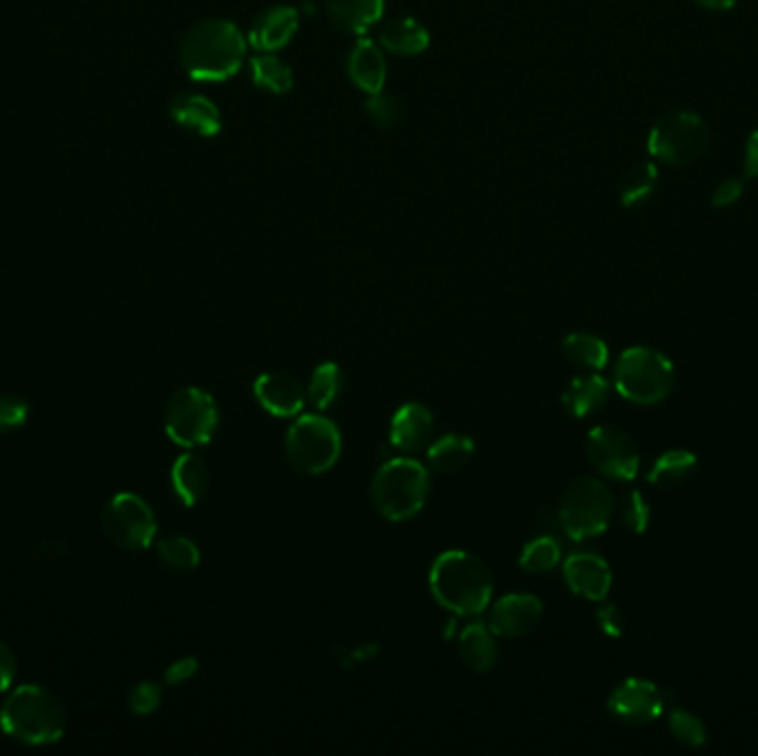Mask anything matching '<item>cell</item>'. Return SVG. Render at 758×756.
<instances>
[{"label": "cell", "instance_id": "obj_41", "mask_svg": "<svg viewBox=\"0 0 758 756\" xmlns=\"http://www.w3.org/2000/svg\"><path fill=\"white\" fill-rule=\"evenodd\" d=\"M16 677V657L13 652L0 641V693H4Z\"/></svg>", "mask_w": 758, "mask_h": 756}, {"label": "cell", "instance_id": "obj_6", "mask_svg": "<svg viewBox=\"0 0 758 756\" xmlns=\"http://www.w3.org/2000/svg\"><path fill=\"white\" fill-rule=\"evenodd\" d=\"M284 451L291 467L302 475L328 473L342 455V433L324 415L297 418L284 438Z\"/></svg>", "mask_w": 758, "mask_h": 756}, {"label": "cell", "instance_id": "obj_24", "mask_svg": "<svg viewBox=\"0 0 758 756\" xmlns=\"http://www.w3.org/2000/svg\"><path fill=\"white\" fill-rule=\"evenodd\" d=\"M473 455H475L473 438L460 433H449L435 440L426 451L429 464L437 473H457L473 460Z\"/></svg>", "mask_w": 758, "mask_h": 756}, {"label": "cell", "instance_id": "obj_11", "mask_svg": "<svg viewBox=\"0 0 758 756\" xmlns=\"http://www.w3.org/2000/svg\"><path fill=\"white\" fill-rule=\"evenodd\" d=\"M585 453L590 464L606 478L630 482L639 473V449L634 440L617 426H597L588 433Z\"/></svg>", "mask_w": 758, "mask_h": 756}, {"label": "cell", "instance_id": "obj_43", "mask_svg": "<svg viewBox=\"0 0 758 756\" xmlns=\"http://www.w3.org/2000/svg\"><path fill=\"white\" fill-rule=\"evenodd\" d=\"M695 2H699L701 7H706L710 11H728V9L735 7L737 0H695Z\"/></svg>", "mask_w": 758, "mask_h": 756}, {"label": "cell", "instance_id": "obj_28", "mask_svg": "<svg viewBox=\"0 0 758 756\" xmlns=\"http://www.w3.org/2000/svg\"><path fill=\"white\" fill-rule=\"evenodd\" d=\"M563 355L579 369L601 371L608 364V344L590 333H572L563 340Z\"/></svg>", "mask_w": 758, "mask_h": 756}, {"label": "cell", "instance_id": "obj_37", "mask_svg": "<svg viewBox=\"0 0 758 756\" xmlns=\"http://www.w3.org/2000/svg\"><path fill=\"white\" fill-rule=\"evenodd\" d=\"M366 114L380 125V127H391L397 118H400V107L391 96L380 94H371V98L366 100Z\"/></svg>", "mask_w": 758, "mask_h": 756}, {"label": "cell", "instance_id": "obj_13", "mask_svg": "<svg viewBox=\"0 0 758 756\" xmlns=\"http://www.w3.org/2000/svg\"><path fill=\"white\" fill-rule=\"evenodd\" d=\"M543 617V603L534 595L512 592L502 597L489 615V628L495 637L521 639L530 635Z\"/></svg>", "mask_w": 758, "mask_h": 756}, {"label": "cell", "instance_id": "obj_15", "mask_svg": "<svg viewBox=\"0 0 758 756\" xmlns=\"http://www.w3.org/2000/svg\"><path fill=\"white\" fill-rule=\"evenodd\" d=\"M257 404L273 418H295L306 404V389L286 373H264L253 384Z\"/></svg>", "mask_w": 758, "mask_h": 756}, {"label": "cell", "instance_id": "obj_32", "mask_svg": "<svg viewBox=\"0 0 758 756\" xmlns=\"http://www.w3.org/2000/svg\"><path fill=\"white\" fill-rule=\"evenodd\" d=\"M156 550H158L160 561L171 570H194L200 563L198 546L189 537H183V534L163 537L156 543Z\"/></svg>", "mask_w": 758, "mask_h": 756}, {"label": "cell", "instance_id": "obj_7", "mask_svg": "<svg viewBox=\"0 0 758 756\" xmlns=\"http://www.w3.org/2000/svg\"><path fill=\"white\" fill-rule=\"evenodd\" d=\"M614 512V498L610 489L594 478L572 480L557 505L561 530L577 541L601 534Z\"/></svg>", "mask_w": 758, "mask_h": 756}, {"label": "cell", "instance_id": "obj_26", "mask_svg": "<svg viewBox=\"0 0 758 756\" xmlns=\"http://www.w3.org/2000/svg\"><path fill=\"white\" fill-rule=\"evenodd\" d=\"M699 460L692 451L672 449L659 455L648 473V482L654 487H677L695 475Z\"/></svg>", "mask_w": 758, "mask_h": 756}, {"label": "cell", "instance_id": "obj_20", "mask_svg": "<svg viewBox=\"0 0 758 756\" xmlns=\"http://www.w3.org/2000/svg\"><path fill=\"white\" fill-rule=\"evenodd\" d=\"M608 395H610L608 380L597 373H590L574 377L563 391L561 402L572 418H588L606 406Z\"/></svg>", "mask_w": 758, "mask_h": 756}, {"label": "cell", "instance_id": "obj_38", "mask_svg": "<svg viewBox=\"0 0 758 756\" xmlns=\"http://www.w3.org/2000/svg\"><path fill=\"white\" fill-rule=\"evenodd\" d=\"M744 192H746L744 180H739V178H728V180H723V183L717 185V189H715V194H712V205H715L717 209L732 207V205H737V203L741 200Z\"/></svg>", "mask_w": 758, "mask_h": 756}, {"label": "cell", "instance_id": "obj_14", "mask_svg": "<svg viewBox=\"0 0 758 756\" xmlns=\"http://www.w3.org/2000/svg\"><path fill=\"white\" fill-rule=\"evenodd\" d=\"M563 579L574 595L590 601H603L612 588V570L594 552L570 554L563 561Z\"/></svg>", "mask_w": 758, "mask_h": 756}, {"label": "cell", "instance_id": "obj_1", "mask_svg": "<svg viewBox=\"0 0 758 756\" xmlns=\"http://www.w3.org/2000/svg\"><path fill=\"white\" fill-rule=\"evenodd\" d=\"M247 56V40L240 29L220 18L200 20L183 36L180 65L203 82H220L236 76Z\"/></svg>", "mask_w": 758, "mask_h": 756}, {"label": "cell", "instance_id": "obj_27", "mask_svg": "<svg viewBox=\"0 0 758 756\" xmlns=\"http://www.w3.org/2000/svg\"><path fill=\"white\" fill-rule=\"evenodd\" d=\"M344 391V373L335 362H324L319 364L308 382L306 389V402L315 411H326L328 406L335 404V400Z\"/></svg>", "mask_w": 758, "mask_h": 756}, {"label": "cell", "instance_id": "obj_31", "mask_svg": "<svg viewBox=\"0 0 758 756\" xmlns=\"http://www.w3.org/2000/svg\"><path fill=\"white\" fill-rule=\"evenodd\" d=\"M561 561V546L552 534H541L536 539H530L521 554H519V566L521 570L530 575H543L557 568Z\"/></svg>", "mask_w": 758, "mask_h": 756}, {"label": "cell", "instance_id": "obj_3", "mask_svg": "<svg viewBox=\"0 0 758 756\" xmlns=\"http://www.w3.org/2000/svg\"><path fill=\"white\" fill-rule=\"evenodd\" d=\"M2 730L24 746H47L65 735L67 715L60 699L42 686H22L0 713Z\"/></svg>", "mask_w": 758, "mask_h": 756}, {"label": "cell", "instance_id": "obj_22", "mask_svg": "<svg viewBox=\"0 0 758 756\" xmlns=\"http://www.w3.org/2000/svg\"><path fill=\"white\" fill-rule=\"evenodd\" d=\"M171 487L185 505H196L209 491V471L198 455H180L171 469Z\"/></svg>", "mask_w": 758, "mask_h": 756}, {"label": "cell", "instance_id": "obj_35", "mask_svg": "<svg viewBox=\"0 0 758 756\" xmlns=\"http://www.w3.org/2000/svg\"><path fill=\"white\" fill-rule=\"evenodd\" d=\"M29 406L22 397L2 393L0 395V433H9L20 429L27 422Z\"/></svg>", "mask_w": 758, "mask_h": 756}, {"label": "cell", "instance_id": "obj_10", "mask_svg": "<svg viewBox=\"0 0 758 756\" xmlns=\"http://www.w3.org/2000/svg\"><path fill=\"white\" fill-rule=\"evenodd\" d=\"M102 530L125 550H145L156 539L158 521L151 505L142 498L120 493L102 510Z\"/></svg>", "mask_w": 758, "mask_h": 756}, {"label": "cell", "instance_id": "obj_16", "mask_svg": "<svg viewBox=\"0 0 758 756\" xmlns=\"http://www.w3.org/2000/svg\"><path fill=\"white\" fill-rule=\"evenodd\" d=\"M435 429V418L429 406L420 402H408L400 406L391 420V446L402 453H417L422 451Z\"/></svg>", "mask_w": 758, "mask_h": 756}, {"label": "cell", "instance_id": "obj_8", "mask_svg": "<svg viewBox=\"0 0 758 756\" xmlns=\"http://www.w3.org/2000/svg\"><path fill=\"white\" fill-rule=\"evenodd\" d=\"M708 145L710 131L692 111L661 116L648 136L650 156L668 167H688L697 163L708 151Z\"/></svg>", "mask_w": 758, "mask_h": 756}, {"label": "cell", "instance_id": "obj_40", "mask_svg": "<svg viewBox=\"0 0 758 756\" xmlns=\"http://www.w3.org/2000/svg\"><path fill=\"white\" fill-rule=\"evenodd\" d=\"M198 672V659L194 657H185V659H178L176 664H171L165 672V684L169 686H180L185 681H189L194 675Z\"/></svg>", "mask_w": 758, "mask_h": 756}, {"label": "cell", "instance_id": "obj_23", "mask_svg": "<svg viewBox=\"0 0 758 756\" xmlns=\"http://www.w3.org/2000/svg\"><path fill=\"white\" fill-rule=\"evenodd\" d=\"M335 27L346 33H364L384 13V0H326Z\"/></svg>", "mask_w": 758, "mask_h": 756}, {"label": "cell", "instance_id": "obj_17", "mask_svg": "<svg viewBox=\"0 0 758 756\" xmlns=\"http://www.w3.org/2000/svg\"><path fill=\"white\" fill-rule=\"evenodd\" d=\"M299 24V13L293 7H268L255 16L249 42L262 53H273L291 42Z\"/></svg>", "mask_w": 758, "mask_h": 756}, {"label": "cell", "instance_id": "obj_25", "mask_svg": "<svg viewBox=\"0 0 758 756\" xmlns=\"http://www.w3.org/2000/svg\"><path fill=\"white\" fill-rule=\"evenodd\" d=\"M380 42L402 56H417L429 47V31L415 18H393L380 31Z\"/></svg>", "mask_w": 758, "mask_h": 756}, {"label": "cell", "instance_id": "obj_39", "mask_svg": "<svg viewBox=\"0 0 758 756\" xmlns=\"http://www.w3.org/2000/svg\"><path fill=\"white\" fill-rule=\"evenodd\" d=\"M597 624L603 635L608 637H621L623 635V615L614 603H606L597 610Z\"/></svg>", "mask_w": 758, "mask_h": 756}, {"label": "cell", "instance_id": "obj_36", "mask_svg": "<svg viewBox=\"0 0 758 756\" xmlns=\"http://www.w3.org/2000/svg\"><path fill=\"white\" fill-rule=\"evenodd\" d=\"M160 701H163V690L158 684H151V681H145V684H138L131 695H129V708L134 715H151L160 708Z\"/></svg>", "mask_w": 758, "mask_h": 756}, {"label": "cell", "instance_id": "obj_5", "mask_svg": "<svg viewBox=\"0 0 758 756\" xmlns=\"http://www.w3.org/2000/svg\"><path fill=\"white\" fill-rule=\"evenodd\" d=\"M675 386L672 362L648 346H632L621 353L614 366V389L639 406L663 402Z\"/></svg>", "mask_w": 758, "mask_h": 756}, {"label": "cell", "instance_id": "obj_30", "mask_svg": "<svg viewBox=\"0 0 758 756\" xmlns=\"http://www.w3.org/2000/svg\"><path fill=\"white\" fill-rule=\"evenodd\" d=\"M657 183H659V169L654 163H639L634 165L623 183H621V203L623 207H641L646 205L654 192H657Z\"/></svg>", "mask_w": 758, "mask_h": 756}, {"label": "cell", "instance_id": "obj_4", "mask_svg": "<svg viewBox=\"0 0 758 756\" xmlns=\"http://www.w3.org/2000/svg\"><path fill=\"white\" fill-rule=\"evenodd\" d=\"M429 484V473L420 462L408 458L388 460L373 478V505L388 521H406L426 504Z\"/></svg>", "mask_w": 758, "mask_h": 756}, {"label": "cell", "instance_id": "obj_42", "mask_svg": "<svg viewBox=\"0 0 758 756\" xmlns=\"http://www.w3.org/2000/svg\"><path fill=\"white\" fill-rule=\"evenodd\" d=\"M746 176L758 178V129L750 134L746 145Z\"/></svg>", "mask_w": 758, "mask_h": 756}, {"label": "cell", "instance_id": "obj_9", "mask_svg": "<svg viewBox=\"0 0 758 756\" xmlns=\"http://www.w3.org/2000/svg\"><path fill=\"white\" fill-rule=\"evenodd\" d=\"M218 404L203 389H180L165 406V431L178 446L198 449L209 444L218 431Z\"/></svg>", "mask_w": 758, "mask_h": 756}, {"label": "cell", "instance_id": "obj_21", "mask_svg": "<svg viewBox=\"0 0 758 756\" xmlns=\"http://www.w3.org/2000/svg\"><path fill=\"white\" fill-rule=\"evenodd\" d=\"M457 652L462 661L475 672H491L498 666L495 632L484 624H471L460 635Z\"/></svg>", "mask_w": 758, "mask_h": 756}, {"label": "cell", "instance_id": "obj_33", "mask_svg": "<svg viewBox=\"0 0 758 756\" xmlns=\"http://www.w3.org/2000/svg\"><path fill=\"white\" fill-rule=\"evenodd\" d=\"M668 726H670V733L677 737V742L688 748H701L708 742V730L703 721L683 708H672L668 717Z\"/></svg>", "mask_w": 758, "mask_h": 756}, {"label": "cell", "instance_id": "obj_29", "mask_svg": "<svg viewBox=\"0 0 758 756\" xmlns=\"http://www.w3.org/2000/svg\"><path fill=\"white\" fill-rule=\"evenodd\" d=\"M253 82L270 94H288L293 89V69L273 53L252 58Z\"/></svg>", "mask_w": 758, "mask_h": 756}, {"label": "cell", "instance_id": "obj_34", "mask_svg": "<svg viewBox=\"0 0 758 756\" xmlns=\"http://www.w3.org/2000/svg\"><path fill=\"white\" fill-rule=\"evenodd\" d=\"M621 521L628 530H632L637 534L646 532V528L650 523V505L639 491L626 493V498L621 502Z\"/></svg>", "mask_w": 758, "mask_h": 756}, {"label": "cell", "instance_id": "obj_19", "mask_svg": "<svg viewBox=\"0 0 758 756\" xmlns=\"http://www.w3.org/2000/svg\"><path fill=\"white\" fill-rule=\"evenodd\" d=\"M348 76L366 94H380L386 82V62L380 47L360 38L348 53Z\"/></svg>", "mask_w": 758, "mask_h": 756}, {"label": "cell", "instance_id": "obj_2", "mask_svg": "<svg viewBox=\"0 0 758 756\" xmlns=\"http://www.w3.org/2000/svg\"><path fill=\"white\" fill-rule=\"evenodd\" d=\"M435 601L457 617L484 612L493 597V575L489 566L464 550L440 554L429 575Z\"/></svg>", "mask_w": 758, "mask_h": 756}, {"label": "cell", "instance_id": "obj_12", "mask_svg": "<svg viewBox=\"0 0 758 756\" xmlns=\"http://www.w3.org/2000/svg\"><path fill=\"white\" fill-rule=\"evenodd\" d=\"M666 708V695L659 690L657 684L632 677L621 681L610 699H608V710L610 715L628 726H646L663 715Z\"/></svg>", "mask_w": 758, "mask_h": 756}, {"label": "cell", "instance_id": "obj_18", "mask_svg": "<svg viewBox=\"0 0 758 756\" xmlns=\"http://www.w3.org/2000/svg\"><path fill=\"white\" fill-rule=\"evenodd\" d=\"M169 114L183 129L203 138L216 136L223 127L218 107L209 98L198 96V94L176 96L169 105Z\"/></svg>", "mask_w": 758, "mask_h": 756}]
</instances>
